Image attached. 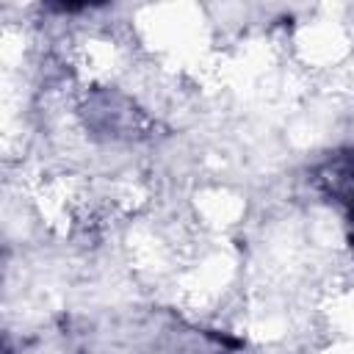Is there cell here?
<instances>
[{"label":"cell","mask_w":354,"mask_h":354,"mask_svg":"<svg viewBox=\"0 0 354 354\" xmlns=\"http://www.w3.org/2000/svg\"><path fill=\"white\" fill-rule=\"evenodd\" d=\"M83 116L91 130L105 133L111 138H138V136H147V127H149V119L144 116V111L136 102H130L124 94L111 88L94 91L83 108Z\"/></svg>","instance_id":"6da1fadb"},{"label":"cell","mask_w":354,"mask_h":354,"mask_svg":"<svg viewBox=\"0 0 354 354\" xmlns=\"http://www.w3.org/2000/svg\"><path fill=\"white\" fill-rule=\"evenodd\" d=\"M313 188L348 213H354V147H343L329 152L310 174Z\"/></svg>","instance_id":"7a4b0ae2"},{"label":"cell","mask_w":354,"mask_h":354,"mask_svg":"<svg viewBox=\"0 0 354 354\" xmlns=\"http://www.w3.org/2000/svg\"><path fill=\"white\" fill-rule=\"evenodd\" d=\"M346 241H348V252L354 257V213H348V232H346Z\"/></svg>","instance_id":"3957f363"}]
</instances>
